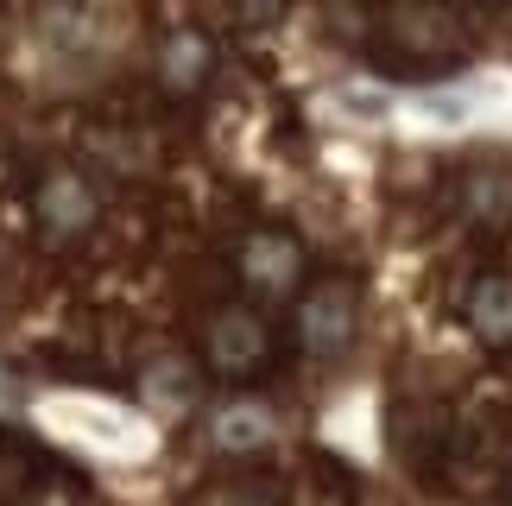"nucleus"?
I'll use <instances>...</instances> for the list:
<instances>
[{"label":"nucleus","instance_id":"obj_1","mask_svg":"<svg viewBox=\"0 0 512 506\" xmlns=\"http://www.w3.org/2000/svg\"><path fill=\"white\" fill-rule=\"evenodd\" d=\"M203 355L222 380H253L272 361V336L253 310H222V317H209V329H203Z\"/></svg>","mask_w":512,"mask_h":506},{"label":"nucleus","instance_id":"obj_2","mask_svg":"<svg viewBox=\"0 0 512 506\" xmlns=\"http://www.w3.org/2000/svg\"><path fill=\"white\" fill-rule=\"evenodd\" d=\"M298 342L317 361L348 355V342H354V298H348L342 285H310L304 291V304H298Z\"/></svg>","mask_w":512,"mask_h":506},{"label":"nucleus","instance_id":"obj_3","mask_svg":"<svg viewBox=\"0 0 512 506\" xmlns=\"http://www.w3.org/2000/svg\"><path fill=\"white\" fill-rule=\"evenodd\" d=\"M241 272L253 291H266V298H285L291 285L304 279V247L291 235H247L241 247Z\"/></svg>","mask_w":512,"mask_h":506},{"label":"nucleus","instance_id":"obj_4","mask_svg":"<svg viewBox=\"0 0 512 506\" xmlns=\"http://www.w3.org/2000/svg\"><path fill=\"white\" fill-rule=\"evenodd\" d=\"M468 329L487 342V348H512V279L506 272H481L475 285H468Z\"/></svg>","mask_w":512,"mask_h":506},{"label":"nucleus","instance_id":"obj_5","mask_svg":"<svg viewBox=\"0 0 512 506\" xmlns=\"http://www.w3.org/2000/svg\"><path fill=\"white\" fill-rule=\"evenodd\" d=\"M38 222H45L51 235H83L95 222V190L76 178V171H57V178H45V190H38Z\"/></svg>","mask_w":512,"mask_h":506},{"label":"nucleus","instance_id":"obj_6","mask_svg":"<svg viewBox=\"0 0 512 506\" xmlns=\"http://www.w3.org/2000/svg\"><path fill=\"white\" fill-rule=\"evenodd\" d=\"M215 64V51H209V38L203 32H177L171 45H165V89H203V76Z\"/></svg>","mask_w":512,"mask_h":506},{"label":"nucleus","instance_id":"obj_7","mask_svg":"<svg viewBox=\"0 0 512 506\" xmlns=\"http://www.w3.org/2000/svg\"><path fill=\"white\" fill-rule=\"evenodd\" d=\"M272 437L266 412H253V405H228L222 418H215V443H228V450H260Z\"/></svg>","mask_w":512,"mask_h":506},{"label":"nucleus","instance_id":"obj_8","mask_svg":"<svg viewBox=\"0 0 512 506\" xmlns=\"http://www.w3.org/2000/svg\"><path fill=\"white\" fill-rule=\"evenodd\" d=\"M228 506H260V500H228Z\"/></svg>","mask_w":512,"mask_h":506},{"label":"nucleus","instance_id":"obj_9","mask_svg":"<svg viewBox=\"0 0 512 506\" xmlns=\"http://www.w3.org/2000/svg\"><path fill=\"white\" fill-rule=\"evenodd\" d=\"M506 506H512V475H506Z\"/></svg>","mask_w":512,"mask_h":506}]
</instances>
